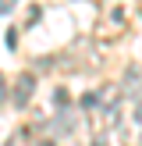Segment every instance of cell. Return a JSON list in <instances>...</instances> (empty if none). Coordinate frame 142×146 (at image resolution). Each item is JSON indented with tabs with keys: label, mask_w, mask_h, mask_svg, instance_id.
I'll use <instances>...</instances> for the list:
<instances>
[{
	"label": "cell",
	"mask_w": 142,
	"mask_h": 146,
	"mask_svg": "<svg viewBox=\"0 0 142 146\" xmlns=\"http://www.w3.org/2000/svg\"><path fill=\"white\" fill-rule=\"evenodd\" d=\"M128 21H131V0H103L96 18V39L99 43L121 39L128 32Z\"/></svg>",
	"instance_id": "obj_1"
},
{
	"label": "cell",
	"mask_w": 142,
	"mask_h": 146,
	"mask_svg": "<svg viewBox=\"0 0 142 146\" xmlns=\"http://www.w3.org/2000/svg\"><path fill=\"white\" fill-rule=\"evenodd\" d=\"M32 93H36V75L32 71H21L18 78H14V107H28V100H32Z\"/></svg>",
	"instance_id": "obj_2"
},
{
	"label": "cell",
	"mask_w": 142,
	"mask_h": 146,
	"mask_svg": "<svg viewBox=\"0 0 142 146\" xmlns=\"http://www.w3.org/2000/svg\"><path fill=\"white\" fill-rule=\"evenodd\" d=\"M14 4H18V0H0V14H11Z\"/></svg>",
	"instance_id": "obj_3"
},
{
	"label": "cell",
	"mask_w": 142,
	"mask_h": 146,
	"mask_svg": "<svg viewBox=\"0 0 142 146\" xmlns=\"http://www.w3.org/2000/svg\"><path fill=\"white\" fill-rule=\"evenodd\" d=\"M57 107H68V89H57Z\"/></svg>",
	"instance_id": "obj_4"
},
{
	"label": "cell",
	"mask_w": 142,
	"mask_h": 146,
	"mask_svg": "<svg viewBox=\"0 0 142 146\" xmlns=\"http://www.w3.org/2000/svg\"><path fill=\"white\" fill-rule=\"evenodd\" d=\"M4 100H7V78L0 75V104H4Z\"/></svg>",
	"instance_id": "obj_5"
},
{
	"label": "cell",
	"mask_w": 142,
	"mask_h": 146,
	"mask_svg": "<svg viewBox=\"0 0 142 146\" xmlns=\"http://www.w3.org/2000/svg\"><path fill=\"white\" fill-rule=\"evenodd\" d=\"M135 121H139V125H142V100H139V104H135Z\"/></svg>",
	"instance_id": "obj_6"
},
{
	"label": "cell",
	"mask_w": 142,
	"mask_h": 146,
	"mask_svg": "<svg viewBox=\"0 0 142 146\" xmlns=\"http://www.w3.org/2000/svg\"><path fill=\"white\" fill-rule=\"evenodd\" d=\"M92 146H106V139H99V135H96V139H92Z\"/></svg>",
	"instance_id": "obj_7"
},
{
	"label": "cell",
	"mask_w": 142,
	"mask_h": 146,
	"mask_svg": "<svg viewBox=\"0 0 142 146\" xmlns=\"http://www.w3.org/2000/svg\"><path fill=\"white\" fill-rule=\"evenodd\" d=\"M36 146H53V143H50V139H43V143H36Z\"/></svg>",
	"instance_id": "obj_8"
}]
</instances>
